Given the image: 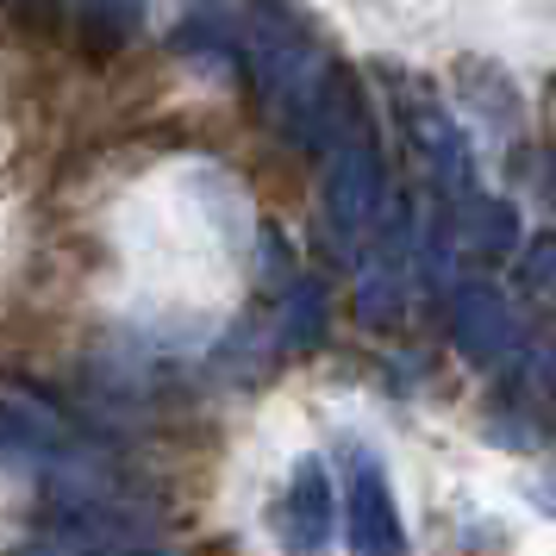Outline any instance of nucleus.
<instances>
[{
  "instance_id": "2",
  "label": "nucleus",
  "mask_w": 556,
  "mask_h": 556,
  "mask_svg": "<svg viewBox=\"0 0 556 556\" xmlns=\"http://www.w3.org/2000/svg\"><path fill=\"white\" fill-rule=\"evenodd\" d=\"M381 76L401 88L394 113H401V131H406V144H413V156H419V169H426L431 194L444 201V194L476 188V151H469V138H463V119H456L451 106L431 101L419 81H406L401 70H381Z\"/></svg>"
},
{
  "instance_id": "9",
  "label": "nucleus",
  "mask_w": 556,
  "mask_h": 556,
  "mask_svg": "<svg viewBox=\"0 0 556 556\" xmlns=\"http://www.w3.org/2000/svg\"><path fill=\"white\" fill-rule=\"evenodd\" d=\"M76 7H81L88 38H94L101 51H113V45H126L131 31L144 26V7H151V0H76Z\"/></svg>"
},
{
  "instance_id": "3",
  "label": "nucleus",
  "mask_w": 556,
  "mask_h": 556,
  "mask_svg": "<svg viewBox=\"0 0 556 556\" xmlns=\"http://www.w3.org/2000/svg\"><path fill=\"white\" fill-rule=\"evenodd\" d=\"M0 469L51 476V481H88L94 476V451H88V438H76L45 406L0 401Z\"/></svg>"
},
{
  "instance_id": "10",
  "label": "nucleus",
  "mask_w": 556,
  "mask_h": 556,
  "mask_svg": "<svg viewBox=\"0 0 556 556\" xmlns=\"http://www.w3.org/2000/svg\"><path fill=\"white\" fill-rule=\"evenodd\" d=\"M526 281H531V288H538V294H544V281H551V244H544V238H538V244H531Z\"/></svg>"
},
{
  "instance_id": "4",
  "label": "nucleus",
  "mask_w": 556,
  "mask_h": 556,
  "mask_svg": "<svg viewBox=\"0 0 556 556\" xmlns=\"http://www.w3.org/2000/svg\"><path fill=\"white\" fill-rule=\"evenodd\" d=\"M344 538H351V556H406V526L401 506H394V481L381 469V456L369 444H351L344 451Z\"/></svg>"
},
{
  "instance_id": "1",
  "label": "nucleus",
  "mask_w": 556,
  "mask_h": 556,
  "mask_svg": "<svg viewBox=\"0 0 556 556\" xmlns=\"http://www.w3.org/2000/svg\"><path fill=\"white\" fill-rule=\"evenodd\" d=\"M238 51L251 63L269 113L294 131L301 113L313 106V94H319V81L331 76L326 38L306 20V7L301 0H251L244 7V31H238Z\"/></svg>"
},
{
  "instance_id": "7",
  "label": "nucleus",
  "mask_w": 556,
  "mask_h": 556,
  "mask_svg": "<svg viewBox=\"0 0 556 556\" xmlns=\"http://www.w3.org/2000/svg\"><path fill=\"white\" fill-rule=\"evenodd\" d=\"M451 331H456V351L469 356L476 369H501L519 356V319L506 306L501 288L488 281H463L451 301Z\"/></svg>"
},
{
  "instance_id": "8",
  "label": "nucleus",
  "mask_w": 556,
  "mask_h": 556,
  "mask_svg": "<svg viewBox=\"0 0 556 556\" xmlns=\"http://www.w3.org/2000/svg\"><path fill=\"white\" fill-rule=\"evenodd\" d=\"M444 231L469 256H513V244H519V206L494 201L481 188H463V194H444Z\"/></svg>"
},
{
  "instance_id": "6",
  "label": "nucleus",
  "mask_w": 556,
  "mask_h": 556,
  "mask_svg": "<svg viewBox=\"0 0 556 556\" xmlns=\"http://www.w3.org/2000/svg\"><path fill=\"white\" fill-rule=\"evenodd\" d=\"M338 531V488H331L326 463L319 456H301L294 476L281 488V506H276V538L288 556H319Z\"/></svg>"
},
{
  "instance_id": "5",
  "label": "nucleus",
  "mask_w": 556,
  "mask_h": 556,
  "mask_svg": "<svg viewBox=\"0 0 556 556\" xmlns=\"http://www.w3.org/2000/svg\"><path fill=\"white\" fill-rule=\"evenodd\" d=\"M388 206V169H381L376 131L344 138L326 151V213L344 238H369Z\"/></svg>"
}]
</instances>
